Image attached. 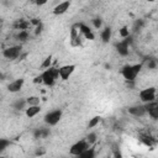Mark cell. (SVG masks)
Returning <instances> with one entry per match:
<instances>
[{
  "instance_id": "obj_23",
  "label": "cell",
  "mask_w": 158,
  "mask_h": 158,
  "mask_svg": "<svg viewBox=\"0 0 158 158\" xmlns=\"http://www.w3.org/2000/svg\"><path fill=\"white\" fill-rule=\"evenodd\" d=\"M49 67H52V56H48V57H46L43 59V62L41 64V69L43 70V69H47Z\"/></svg>"
},
{
  "instance_id": "obj_18",
  "label": "cell",
  "mask_w": 158,
  "mask_h": 158,
  "mask_svg": "<svg viewBox=\"0 0 158 158\" xmlns=\"http://www.w3.org/2000/svg\"><path fill=\"white\" fill-rule=\"evenodd\" d=\"M96 156V152H95V148L93 146H89L79 157L80 158H94Z\"/></svg>"
},
{
  "instance_id": "obj_11",
  "label": "cell",
  "mask_w": 158,
  "mask_h": 158,
  "mask_svg": "<svg viewBox=\"0 0 158 158\" xmlns=\"http://www.w3.org/2000/svg\"><path fill=\"white\" fill-rule=\"evenodd\" d=\"M70 0H64V1H60V2H58L54 7H53V10H52V12L54 14V15H63V14H65L68 10H69V7H70Z\"/></svg>"
},
{
  "instance_id": "obj_8",
  "label": "cell",
  "mask_w": 158,
  "mask_h": 158,
  "mask_svg": "<svg viewBox=\"0 0 158 158\" xmlns=\"http://www.w3.org/2000/svg\"><path fill=\"white\" fill-rule=\"evenodd\" d=\"M81 38H83V35L79 32L77 25L72 26L70 28V33H69V41H70V44L73 47H79L81 44Z\"/></svg>"
},
{
  "instance_id": "obj_3",
  "label": "cell",
  "mask_w": 158,
  "mask_h": 158,
  "mask_svg": "<svg viewBox=\"0 0 158 158\" xmlns=\"http://www.w3.org/2000/svg\"><path fill=\"white\" fill-rule=\"evenodd\" d=\"M62 116H63V111H62L60 109L51 110V111H48V112L44 115L43 121H44V123H46L47 126H56V125L60 121Z\"/></svg>"
},
{
  "instance_id": "obj_16",
  "label": "cell",
  "mask_w": 158,
  "mask_h": 158,
  "mask_svg": "<svg viewBox=\"0 0 158 158\" xmlns=\"http://www.w3.org/2000/svg\"><path fill=\"white\" fill-rule=\"evenodd\" d=\"M111 35H112V31H111V28H110L109 26L104 27V28L101 30V32H100V37H101V41H102L104 43H107V42L111 40Z\"/></svg>"
},
{
  "instance_id": "obj_32",
  "label": "cell",
  "mask_w": 158,
  "mask_h": 158,
  "mask_svg": "<svg viewBox=\"0 0 158 158\" xmlns=\"http://www.w3.org/2000/svg\"><path fill=\"white\" fill-rule=\"evenodd\" d=\"M148 1H154V0H148Z\"/></svg>"
},
{
  "instance_id": "obj_33",
  "label": "cell",
  "mask_w": 158,
  "mask_h": 158,
  "mask_svg": "<svg viewBox=\"0 0 158 158\" xmlns=\"http://www.w3.org/2000/svg\"><path fill=\"white\" fill-rule=\"evenodd\" d=\"M32 1H35V0H32Z\"/></svg>"
},
{
  "instance_id": "obj_30",
  "label": "cell",
  "mask_w": 158,
  "mask_h": 158,
  "mask_svg": "<svg viewBox=\"0 0 158 158\" xmlns=\"http://www.w3.org/2000/svg\"><path fill=\"white\" fill-rule=\"evenodd\" d=\"M48 2V0H35V4L37 5V6H43V5H46Z\"/></svg>"
},
{
  "instance_id": "obj_28",
  "label": "cell",
  "mask_w": 158,
  "mask_h": 158,
  "mask_svg": "<svg viewBox=\"0 0 158 158\" xmlns=\"http://www.w3.org/2000/svg\"><path fill=\"white\" fill-rule=\"evenodd\" d=\"M147 67H148V69H156V67H157L156 60H154V59H148V62H147Z\"/></svg>"
},
{
  "instance_id": "obj_19",
  "label": "cell",
  "mask_w": 158,
  "mask_h": 158,
  "mask_svg": "<svg viewBox=\"0 0 158 158\" xmlns=\"http://www.w3.org/2000/svg\"><path fill=\"white\" fill-rule=\"evenodd\" d=\"M12 106H14V109H16V110H23V109H26V107H27V102H26V99H23V98L16 99Z\"/></svg>"
},
{
  "instance_id": "obj_9",
  "label": "cell",
  "mask_w": 158,
  "mask_h": 158,
  "mask_svg": "<svg viewBox=\"0 0 158 158\" xmlns=\"http://www.w3.org/2000/svg\"><path fill=\"white\" fill-rule=\"evenodd\" d=\"M130 43H131V38H130V36L128 37H126V38H122L117 44H116V49H117V52H118V54H121L122 57H126L127 54H128V52H130Z\"/></svg>"
},
{
  "instance_id": "obj_29",
  "label": "cell",
  "mask_w": 158,
  "mask_h": 158,
  "mask_svg": "<svg viewBox=\"0 0 158 158\" xmlns=\"http://www.w3.org/2000/svg\"><path fill=\"white\" fill-rule=\"evenodd\" d=\"M42 28H43V23H42V22H40L38 25H36V28H35V33H36V35L41 33V32H42Z\"/></svg>"
},
{
  "instance_id": "obj_15",
  "label": "cell",
  "mask_w": 158,
  "mask_h": 158,
  "mask_svg": "<svg viewBox=\"0 0 158 158\" xmlns=\"http://www.w3.org/2000/svg\"><path fill=\"white\" fill-rule=\"evenodd\" d=\"M40 112H41V105H28V106L25 109V115H26L28 118L36 117Z\"/></svg>"
},
{
  "instance_id": "obj_6",
  "label": "cell",
  "mask_w": 158,
  "mask_h": 158,
  "mask_svg": "<svg viewBox=\"0 0 158 158\" xmlns=\"http://www.w3.org/2000/svg\"><path fill=\"white\" fill-rule=\"evenodd\" d=\"M89 146H91V144H89L86 139H80V141H78V142H75L74 144L70 146V148H69V154L79 157Z\"/></svg>"
},
{
  "instance_id": "obj_10",
  "label": "cell",
  "mask_w": 158,
  "mask_h": 158,
  "mask_svg": "<svg viewBox=\"0 0 158 158\" xmlns=\"http://www.w3.org/2000/svg\"><path fill=\"white\" fill-rule=\"evenodd\" d=\"M144 107H146L147 115L152 120H157L158 118V102H157V100L151 101V102H146L144 104Z\"/></svg>"
},
{
  "instance_id": "obj_12",
  "label": "cell",
  "mask_w": 158,
  "mask_h": 158,
  "mask_svg": "<svg viewBox=\"0 0 158 158\" xmlns=\"http://www.w3.org/2000/svg\"><path fill=\"white\" fill-rule=\"evenodd\" d=\"M77 27H78L79 32L83 35V37L85 40H94L95 38V35L93 33V30L88 25H85L83 22H79V23H77Z\"/></svg>"
},
{
  "instance_id": "obj_25",
  "label": "cell",
  "mask_w": 158,
  "mask_h": 158,
  "mask_svg": "<svg viewBox=\"0 0 158 158\" xmlns=\"http://www.w3.org/2000/svg\"><path fill=\"white\" fill-rule=\"evenodd\" d=\"M19 41H26L27 38H28V31L27 30H21L20 32H19V35H17V37H16Z\"/></svg>"
},
{
  "instance_id": "obj_2",
  "label": "cell",
  "mask_w": 158,
  "mask_h": 158,
  "mask_svg": "<svg viewBox=\"0 0 158 158\" xmlns=\"http://www.w3.org/2000/svg\"><path fill=\"white\" fill-rule=\"evenodd\" d=\"M41 78H42V84H44L47 86L54 85V83L58 79V68L49 67L47 69H43L41 73Z\"/></svg>"
},
{
  "instance_id": "obj_4",
  "label": "cell",
  "mask_w": 158,
  "mask_h": 158,
  "mask_svg": "<svg viewBox=\"0 0 158 158\" xmlns=\"http://www.w3.org/2000/svg\"><path fill=\"white\" fill-rule=\"evenodd\" d=\"M138 98H139V100L142 101V104L154 101V100H157V90H156L154 86L144 88V89L139 90V93H138Z\"/></svg>"
},
{
  "instance_id": "obj_20",
  "label": "cell",
  "mask_w": 158,
  "mask_h": 158,
  "mask_svg": "<svg viewBox=\"0 0 158 158\" xmlns=\"http://www.w3.org/2000/svg\"><path fill=\"white\" fill-rule=\"evenodd\" d=\"M26 102H27V106L28 105H40L41 99L37 95H30L28 98H26Z\"/></svg>"
},
{
  "instance_id": "obj_5",
  "label": "cell",
  "mask_w": 158,
  "mask_h": 158,
  "mask_svg": "<svg viewBox=\"0 0 158 158\" xmlns=\"http://www.w3.org/2000/svg\"><path fill=\"white\" fill-rule=\"evenodd\" d=\"M21 52H22V46L21 44H14V46L6 47L2 51V57L5 59H9V60H15L21 56Z\"/></svg>"
},
{
  "instance_id": "obj_17",
  "label": "cell",
  "mask_w": 158,
  "mask_h": 158,
  "mask_svg": "<svg viewBox=\"0 0 158 158\" xmlns=\"http://www.w3.org/2000/svg\"><path fill=\"white\" fill-rule=\"evenodd\" d=\"M48 135H49V128H44V127H38L33 132L35 138H46Z\"/></svg>"
},
{
  "instance_id": "obj_31",
  "label": "cell",
  "mask_w": 158,
  "mask_h": 158,
  "mask_svg": "<svg viewBox=\"0 0 158 158\" xmlns=\"http://www.w3.org/2000/svg\"><path fill=\"white\" fill-rule=\"evenodd\" d=\"M33 81H35V83H42V78H41V74H40V75H37V77L33 79Z\"/></svg>"
},
{
  "instance_id": "obj_26",
  "label": "cell",
  "mask_w": 158,
  "mask_h": 158,
  "mask_svg": "<svg viewBox=\"0 0 158 158\" xmlns=\"http://www.w3.org/2000/svg\"><path fill=\"white\" fill-rule=\"evenodd\" d=\"M9 144H10V141H9V139H6V138H0V153H1L2 151H5V149L9 147Z\"/></svg>"
},
{
  "instance_id": "obj_7",
  "label": "cell",
  "mask_w": 158,
  "mask_h": 158,
  "mask_svg": "<svg viewBox=\"0 0 158 158\" xmlns=\"http://www.w3.org/2000/svg\"><path fill=\"white\" fill-rule=\"evenodd\" d=\"M77 65L75 64H64V65H60L58 68V78H60L62 80H68L72 74L74 73Z\"/></svg>"
},
{
  "instance_id": "obj_24",
  "label": "cell",
  "mask_w": 158,
  "mask_h": 158,
  "mask_svg": "<svg viewBox=\"0 0 158 158\" xmlns=\"http://www.w3.org/2000/svg\"><path fill=\"white\" fill-rule=\"evenodd\" d=\"M118 35H120L121 38L128 37V36H130V28H128V26H122V27L118 30Z\"/></svg>"
},
{
  "instance_id": "obj_27",
  "label": "cell",
  "mask_w": 158,
  "mask_h": 158,
  "mask_svg": "<svg viewBox=\"0 0 158 158\" xmlns=\"http://www.w3.org/2000/svg\"><path fill=\"white\" fill-rule=\"evenodd\" d=\"M93 25H94V27H95L96 30H100V28L102 27V20L99 19V17H96V19L93 20Z\"/></svg>"
},
{
  "instance_id": "obj_22",
  "label": "cell",
  "mask_w": 158,
  "mask_h": 158,
  "mask_svg": "<svg viewBox=\"0 0 158 158\" xmlns=\"http://www.w3.org/2000/svg\"><path fill=\"white\" fill-rule=\"evenodd\" d=\"M85 139L88 141V143H89V144H94V143L96 142V139H98V135H96V132H94V131L89 132V133L86 135Z\"/></svg>"
},
{
  "instance_id": "obj_14",
  "label": "cell",
  "mask_w": 158,
  "mask_h": 158,
  "mask_svg": "<svg viewBox=\"0 0 158 158\" xmlns=\"http://www.w3.org/2000/svg\"><path fill=\"white\" fill-rule=\"evenodd\" d=\"M23 84H25V79L23 78H17V79H15V80H12V81L9 83L7 90L10 93H19L22 89Z\"/></svg>"
},
{
  "instance_id": "obj_13",
  "label": "cell",
  "mask_w": 158,
  "mask_h": 158,
  "mask_svg": "<svg viewBox=\"0 0 158 158\" xmlns=\"http://www.w3.org/2000/svg\"><path fill=\"white\" fill-rule=\"evenodd\" d=\"M128 114L135 116V117H143L144 115H147V111H146V107H144V104L142 105H133V106H130L127 109Z\"/></svg>"
},
{
  "instance_id": "obj_1",
  "label": "cell",
  "mask_w": 158,
  "mask_h": 158,
  "mask_svg": "<svg viewBox=\"0 0 158 158\" xmlns=\"http://www.w3.org/2000/svg\"><path fill=\"white\" fill-rule=\"evenodd\" d=\"M143 64L142 63H136V64H126L122 69H121V74L122 77L127 80V81H135V79L137 78V75L139 74L141 69H142Z\"/></svg>"
},
{
  "instance_id": "obj_21",
  "label": "cell",
  "mask_w": 158,
  "mask_h": 158,
  "mask_svg": "<svg viewBox=\"0 0 158 158\" xmlns=\"http://www.w3.org/2000/svg\"><path fill=\"white\" fill-rule=\"evenodd\" d=\"M100 121H101V117H100V116H94V117H91V118L89 120V122H88V128H95V127L100 123Z\"/></svg>"
}]
</instances>
